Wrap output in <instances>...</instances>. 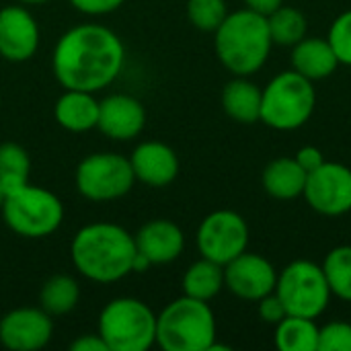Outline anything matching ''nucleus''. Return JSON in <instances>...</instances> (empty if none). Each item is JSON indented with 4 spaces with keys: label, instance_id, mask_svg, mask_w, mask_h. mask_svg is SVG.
<instances>
[{
    "label": "nucleus",
    "instance_id": "26",
    "mask_svg": "<svg viewBox=\"0 0 351 351\" xmlns=\"http://www.w3.org/2000/svg\"><path fill=\"white\" fill-rule=\"evenodd\" d=\"M265 19H267L271 43H276V45L294 47L298 41H302L306 37V29H308L306 16H304V12H300L294 6L282 4Z\"/></svg>",
    "mask_w": 351,
    "mask_h": 351
},
{
    "label": "nucleus",
    "instance_id": "1",
    "mask_svg": "<svg viewBox=\"0 0 351 351\" xmlns=\"http://www.w3.org/2000/svg\"><path fill=\"white\" fill-rule=\"evenodd\" d=\"M123 62L125 47L119 35L105 25L84 23L58 39L51 70L64 88L97 93L119 76Z\"/></svg>",
    "mask_w": 351,
    "mask_h": 351
},
{
    "label": "nucleus",
    "instance_id": "21",
    "mask_svg": "<svg viewBox=\"0 0 351 351\" xmlns=\"http://www.w3.org/2000/svg\"><path fill=\"white\" fill-rule=\"evenodd\" d=\"M308 173L296 158H276L263 171V189L276 199H296L304 193Z\"/></svg>",
    "mask_w": 351,
    "mask_h": 351
},
{
    "label": "nucleus",
    "instance_id": "22",
    "mask_svg": "<svg viewBox=\"0 0 351 351\" xmlns=\"http://www.w3.org/2000/svg\"><path fill=\"white\" fill-rule=\"evenodd\" d=\"M181 286L185 296L210 302L224 288V265L202 257L199 261L189 265Z\"/></svg>",
    "mask_w": 351,
    "mask_h": 351
},
{
    "label": "nucleus",
    "instance_id": "15",
    "mask_svg": "<svg viewBox=\"0 0 351 351\" xmlns=\"http://www.w3.org/2000/svg\"><path fill=\"white\" fill-rule=\"evenodd\" d=\"M146 125L144 105L123 93H115L99 101V121L97 130L115 142H128L142 134Z\"/></svg>",
    "mask_w": 351,
    "mask_h": 351
},
{
    "label": "nucleus",
    "instance_id": "37",
    "mask_svg": "<svg viewBox=\"0 0 351 351\" xmlns=\"http://www.w3.org/2000/svg\"><path fill=\"white\" fill-rule=\"evenodd\" d=\"M2 202H4V191H2V187H0V206H2Z\"/></svg>",
    "mask_w": 351,
    "mask_h": 351
},
{
    "label": "nucleus",
    "instance_id": "11",
    "mask_svg": "<svg viewBox=\"0 0 351 351\" xmlns=\"http://www.w3.org/2000/svg\"><path fill=\"white\" fill-rule=\"evenodd\" d=\"M308 206L323 216H343L351 210V169L339 162H323L306 177Z\"/></svg>",
    "mask_w": 351,
    "mask_h": 351
},
{
    "label": "nucleus",
    "instance_id": "35",
    "mask_svg": "<svg viewBox=\"0 0 351 351\" xmlns=\"http://www.w3.org/2000/svg\"><path fill=\"white\" fill-rule=\"evenodd\" d=\"M245 4H247L249 10H255V12L267 16V14H271L276 8H280V6L284 4V0H245Z\"/></svg>",
    "mask_w": 351,
    "mask_h": 351
},
{
    "label": "nucleus",
    "instance_id": "5",
    "mask_svg": "<svg viewBox=\"0 0 351 351\" xmlns=\"http://www.w3.org/2000/svg\"><path fill=\"white\" fill-rule=\"evenodd\" d=\"M97 327L109 351H146L156 343V315L138 298L107 302Z\"/></svg>",
    "mask_w": 351,
    "mask_h": 351
},
{
    "label": "nucleus",
    "instance_id": "30",
    "mask_svg": "<svg viewBox=\"0 0 351 351\" xmlns=\"http://www.w3.org/2000/svg\"><path fill=\"white\" fill-rule=\"evenodd\" d=\"M317 351H351V325L343 321L327 323L319 329Z\"/></svg>",
    "mask_w": 351,
    "mask_h": 351
},
{
    "label": "nucleus",
    "instance_id": "7",
    "mask_svg": "<svg viewBox=\"0 0 351 351\" xmlns=\"http://www.w3.org/2000/svg\"><path fill=\"white\" fill-rule=\"evenodd\" d=\"M0 212L6 226L23 239H45L53 234L64 220L60 197L31 183L4 195Z\"/></svg>",
    "mask_w": 351,
    "mask_h": 351
},
{
    "label": "nucleus",
    "instance_id": "33",
    "mask_svg": "<svg viewBox=\"0 0 351 351\" xmlns=\"http://www.w3.org/2000/svg\"><path fill=\"white\" fill-rule=\"evenodd\" d=\"M294 158L298 160V165H300L306 173L319 169V167L325 162V156H323V152H321L317 146H304V148H300V150L296 152Z\"/></svg>",
    "mask_w": 351,
    "mask_h": 351
},
{
    "label": "nucleus",
    "instance_id": "29",
    "mask_svg": "<svg viewBox=\"0 0 351 351\" xmlns=\"http://www.w3.org/2000/svg\"><path fill=\"white\" fill-rule=\"evenodd\" d=\"M339 64L351 66V10H346L343 14H339L327 35Z\"/></svg>",
    "mask_w": 351,
    "mask_h": 351
},
{
    "label": "nucleus",
    "instance_id": "17",
    "mask_svg": "<svg viewBox=\"0 0 351 351\" xmlns=\"http://www.w3.org/2000/svg\"><path fill=\"white\" fill-rule=\"evenodd\" d=\"M134 243L138 255L150 265H165L181 257L185 249V234L175 222L156 218L146 222L134 234Z\"/></svg>",
    "mask_w": 351,
    "mask_h": 351
},
{
    "label": "nucleus",
    "instance_id": "18",
    "mask_svg": "<svg viewBox=\"0 0 351 351\" xmlns=\"http://www.w3.org/2000/svg\"><path fill=\"white\" fill-rule=\"evenodd\" d=\"M53 115L60 128L72 134H82L97 128L99 121V101L95 93L64 88L60 99L56 101Z\"/></svg>",
    "mask_w": 351,
    "mask_h": 351
},
{
    "label": "nucleus",
    "instance_id": "36",
    "mask_svg": "<svg viewBox=\"0 0 351 351\" xmlns=\"http://www.w3.org/2000/svg\"><path fill=\"white\" fill-rule=\"evenodd\" d=\"M21 4H45V2H51V0H19Z\"/></svg>",
    "mask_w": 351,
    "mask_h": 351
},
{
    "label": "nucleus",
    "instance_id": "3",
    "mask_svg": "<svg viewBox=\"0 0 351 351\" xmlns=\"http://www.w3.org/2000/svg\"><path fill=\"white\" fill-rule=\"evenodd\" d=\"M271 45L267 19L249 8L228 12L214 31L216 56L234 76H251L261 70Z\"/></svg>",
    "mask_w": 351,
    "mask_h": 351
},
{
    "label": "nucleus",
    "instance_id": "20",
    "mask_svg": "<svg viewBox=\"0 0 351 351\" xmlns=\"http://www.w3.org/2000/svg\"><path fill=\"white\" fill-rule=\"evenodd\" d=\"M261 99L263 90L247 76H237L222 88V109L237 123L261 121Z\"/></svg>",
    "mask_w": 351,
    "mask_h": 351
},
{
    "label": "nucleus",
    "instance_id": "27",
    "mask_svg": "<svg viewBox=\"0 0 351 351\" xmlns=\"http://www.w3.org/2000/svg\"><path fill=\"white\" fill-rule=\"evenodd\" d=\"M323 274L327 278L333 296L351 302V247H335L323 261Z\"/></svg>",
    "mask_w": 351,
    "mask_h": 351
},
{
    "label": "nucleus",
    "instance_id": "25",
    "mask_svg": "<svg viewBox=\"0 0 351 351\" xmlns=\"http://www.w3.org/2000/svg\"><path fill=\"white\" fill-rule=\"evenodd\" d=\"M31 175V158L16 142L0 144V187L4 195L25 187Z\"/></svg>",
    "mask_w": 351,
    "mask_h": 351
},
{
    "label": "nucleus",
    "instance_id": "9",
    "mask_svg": "<svg viewBox=\"0 0 351 351\" xmlns=\"http://www.w3.org/2000/svg\"><path fill=\"white\" fill-rule=\"evenodd\" d=\"M284 302L288 315L317 319L325 313L333 296L323 267L313 261H292L280 276L274 290Z\"/></svg>",
    "mask_w": 351,
    "mask_h": 351
},
{
    "label": "nucleus",
    "instance_id": "6",
    "mask_svg": "<svg viewBox=\"0 0 351 351\" xmlns=\"http://www.w3.org/2000/svg\"><path fill=\"white\" fill-rule=\"evenodd\" d=\"M317 103L313 80L304 78L296 70L280 72L263 88L261 99V121L274 130L290 132L302 128Z\"/></svg>",
    "mask_w": 351,
    "mask_h": 351
},
{
    "label": "nucleus",
    "instance_id": "12",
    "mask_svg": "<svg viewBox=\"0 0 351 351\" xmlns=\"http://www.w3.org/2000/svg\"><path fill=\"white\" fill-rule=\"evenodd\" d=\"M53 335L51 317L39 306H21L0 319V343L10 351L43 350Z\"/></svg>",
    "mask_w": 351,
    "mask_h": 351
},
{
    "label": "nucleus",
    "instance_id": "14",
    "mask_svg": "<svg viewBox=\"0 0 351 351\" xmlns=\"http://www.w3.org/2000/svg\"><path fill=\"white\" fill-rule=\"evenodd\" d=\"M41 33L35 16L25 6L0 8V58L6 62H27L39 49Z\"/></svg>",
    "mask_w": 351,
    "mask_h": 351
},
{
    "label": "nucleus",
    "instance_id": "10",
    "mask_svg": "<svg viewBox=\"0 0 351 351\" xmlns=\"http://www.w3.org/2000/svg\"><path fill=\"white\" fill-rule=\"evenodd\" d=\"M195 241L202 257L226 265L247 251L249 226L241 214L232 210H218L202 220Z\"/></svg>",
    "mask_w": 351,
    "mask_h": 351
},
{
    "label": "nucleus",
    "instance_id": "19",
    "mask_svg": "<svg viewBox=\"0 0 351 351\" xmlns=\"http://www.w3.org/2000/svg\"><path fill=\"white\" fill-rule=\"evenodd\" d=\"M339 66V60L329 43L321 37H304L292 49V68L308 80L329 78Z\"/></svg>",
    "mask_w": 351,
    "mask_h": 351
},
{
    "label": "nucleus",
    "instance_id": "8",
    "mask_svg": "<svg viewBox=\"0 0 351 351\" xmlns=\"http://www.w3.org/2000/svg\"><path fill=\"white\" fill-rule=\"evenodd\" d=\"M74 183L84 199L103 204L128 195L136 177L130 158L115 152H93L78 162Z\"/></svg>",
    "mask_w": 351,
    "mask_h": 351
},
{
    "label": "nucleus",
    "instance_id": "13",
    "mask_svg": "<svg viewBox=\"0 0 351 351\" xmlns=\"http://www.w3.org/2000/svg\"><path fill=\"white\" fill-rule=\"evenodd\" d=\"M278 284L276 267L257 253H241L224 265V286L243 300L257 302L271 294Z\"/></svg>",
    "mask_w": 351,
    "mask_h": 351
},
{
    "label": "nucleus",
    "instance_id": "28",
    "mask_svg": "<svg viewBox=\"0 0 351 351\" xmlns=\"http://www.w3.org/2000/svg\"><path fill=\"white\" fill-rule=\"evenodd\" d=\"M187 16L195 29L214 33L228 16V8L224 0H187Z\"/></svg>",
    "mask_w": 351,
    "mask_h": 351
},
{
    "label": "nucleus",
    "instance_id": "16",
    "mask_svg": "<svg viewBox=\"0 0 351 351\" xmlns=\"http://www.w3.org/2000/svg\"><path fill=\"white\" fill-rule=\"evenodd\" d=\"M136 181L148 187H167L179 175L177 152L158 140H146L138 144L130 156Z\"/></svg>",
    "mask_w": 351,
    "mask_h": 351
},
{
    "label": "nucleus",
    "instance_id": "4",
    "mask_svg": "<svg viewBox=\"0 0 351 351\" xmlns=\"http://www.w3.org/2000/svg\"><path fill=\"white\" fill-rule=\"evenodd\" d=\"M216 319L208 302L181 296L156 315V346L165 351H210Z\"/></svg>",
    "mask_w": 351,
    "mask_h": 351
},
{
    "label": "nucleus",
    "instance_id": "24",
    "mask_svg": "<svg viewBox=\"0 0 351 351\" xmlns=\"http://www.w3.org/2000/svg\"><path fill=\"white\" fill-rule=\"evenodd\" d=\"M276 346L280 351H317L319 327L315 319L288 315L276 325Z\"/></svg>",
    "mask_w": 351,
    "mask_h": 351
},
{
    "label": "nucleus",
    "instance_id": "32",
    "mask_svg": "<svg viewBox=\"0 0 351 351\" xmlns=\"http://www.w3.org/2000/svg\"><path fill=\"white\" fill-rule=\"evenodd\" d=\"M78 12L88 14V16H103L109 12H115L121 8L125 0H68Z\"/></svg>",
    "mask_w": 351,
    "mask_h": 351
},
{
    "label": "nucleus",
    "instance_id": "23",
    "mask_svg": "<svg viewBox=\"0 0 351 351\" xmlns=\"http://www.w3.org/2000/svg\"><path fill=\"white\" fill-rule=\"evenodd\" d=\"M80 300V286L74 278L58 274L51 276L39 292V306L49 317H64L70 315Z\"/></svg>",
    "mask_w": 351,
    "mask_h": 351
},
{
    "label": "nucleus",
    "instance_id": "34",
    "mask_svg": "<svg viewBox=\"0 0 351 351\" xmlns=\"http://www.w3.org/2000/svg\"><path fill=\"white\" fill-rule=\"evenodd\" d=\"M72 351H109L105 341L101 339V335H80L76 341H72L70 346Z\"/></svg>",
    "mask_w": 351,
    "mask_h": 351
},
{
    "label": "nucleus",
    "instance_id": "2",
    "mask_svg": "<svg viewBox=\"0 0 351 351\" xmlns=\"http://www.w3.org/2000/svg\"><path fill=\"white\" fill-rule=\"evenodd\" d=\"M70 257L82 278L97 284H113L134 271L138 251L134 237L123 226L95 222L74 234Z\"/></svg>",
    "mask_w": 351,
    "mask_h": 351
},
{
    "label": "nucleus",
    "instance_id": "31",
    "mask_svg": "<svg viewBox=\"0 0 351 351\" xmlns=\"http://www.w3.org/2000/svg\"><path fill=\"white\" fill-rule=\"evenodd\" d=\"M257 302H259V317L267 325H278V323H282L288 317V311H286L284 302L280 300V296L276 292L263 296Z\"/></svg>",
    "mask_w": 351,
    "mask_h": 351
}]
</instances>
